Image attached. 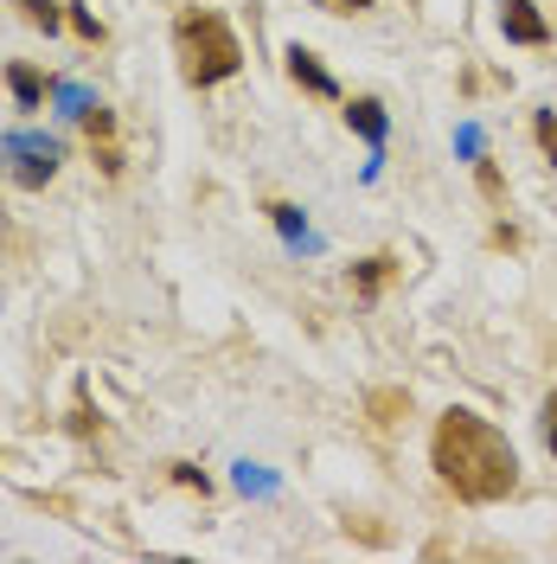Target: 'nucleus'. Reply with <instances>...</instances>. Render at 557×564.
<instances>
[{
    "label": "nucleus",
    "instance_id": "2",
    "mask_svg": "<svg viewBox=\"0 0 557 564\" xmlns=\"http://www.w3.org/2000/svg\"><path fill=\"white\" fill-rule=\"evenodd\" d=\"M174 58H179V77H186L193 90H211V84H225V77L244 70V45H238V33H231L225 13L186 7L174 20Z\"/></svg>",
    "mask_w": 557,
    "mask_h": 564
},
{
    "label": "nucleus",
    "instance_id": "16",
    "mask_svg": "<svg viewBox=\"0 0 557 564\" xmlns=\"http://www.w3.org/2000/svg\"><path fill=\"white\" fill-rule=\"evenodd\" d=\"M174 481H179V488H199V494H211V475H206V468H193V462H174Z\"/></svg>",
    "mask_w": 557,
    "mask_h": 564
},
{
    "label": "nucleus",
    "instance_id": "17",
    "mask_svg": "<svg viewBox=\"0 0 557 564\" xmlns=\"http://www.w3.org/2000/svg\"><path fill=\"white\" fill-rule=\"evenodd\" d=\"M538 423H545V449L557 456V386L545 391V411H538Z\"/></svg>",
    "mask_w": 557,
    "mask_h": 564
},
{
    "label": "nucleus",
    "instance_id": "20",
    "mask_svg": "<svg viewBox=\"0 0 557 564\" xmlns=\"http://www.w3.org/2000/svg\"><path fill=\"white\" fill-rule=\"evenodd\" d=\"M334 13H365V7H379V0H327Z\"/></svg>",
    "mask_w": 557,
    "mask_h": 564
},
{
    "label": "nucleus",
    "instance_id": "6",
    "mask_svg": "<svg viewBox=\"0 0 557 564\" xmlns=\"http://www.w3.org/2000/svg\"><path fill=\"white\" fill-rule=\"evenodd\" d=\"M397 270H404V257H397V250H372L365 263H352V295H359V302H379L384 289L397 282Z\"/></svg>",
    "mask_w": 557,
    "mask_h": 564
},
{
    "label": "nucleus",
    "instance_id": "8",
    "mask_svg": "<svg viewBox=\"0 0 557 564\" xmlns=\"http://www.w3.org/2000/svg\"><path fill=\"white\" fill-rule=\"evenodd\" d=\"M84 129H90V148H97V167L116 180V174H122V148H116V109L90 104V109H84Z\"/></svg>",
    "mask_w": 557,
    "mask_h": 564
},
{
    "label": "nucleus",
    "instance_id": "11",
    "mask_svg": "<svg viewBox=\"0 0 557 564\" xmlns=\"http://www.w3.org/2000/svg\"><path fill=\"white\" fill-rule=\"evenodd\" d=\"M13 7H20V20L39 26V33H58L65 26V0H13Z\"/></svg>",
    "mask_w": 557,
    "mask_h": 564
},
{
    "label": "nucleus",
    "instance_id": "19",
    "mask_svg": "<svg viewBox=\"0 0 557 564\" xmlns=\"http://www.w3.org/2000/svg\"><path fill=\"white\" fill-rule=\"evenodd\" d=\"M238 488L244 494H270V475H250V462H244V468H238Z\"/></svg>",
    "mask_w": 557,
    "mask_h": 564
},
{
    "label": "nucleus",
    "instance_id": "13",
    "mask_svg": "<svg viewBox=\"0 0 557 564\" xmlns=\"http://www.w3.org/2000/svg\"><path fill=\"white\" fill-rule=\"evenodd\" d=\"M532 141H538V154L557 167V109H532Z\"/></svg>",
    "mask_w": 557,
    "mask_h": 564
},
{
    "label": "nucleus",
    "instance_id": "4",
    "mask_svg": "<svg viewBox=\"0 0 557 564\" xmlns=\"http://www.w3.org/2000/svg\"><path fill=\"white\" fill-rule=\"evenodd\" d=\"M493 7H500V33L513 45H551V20L532 0H493Z\"/></svg>",
    "mask_w": 557,
    "mask_h": 564
},
{
    "label": "nucleus",
    "instance_id": "5",
    "mask_svg": "<svg viewBox=\"0 0 557 564\" xmlns=\"http://www.w3.org/2000/svg\"><path fill=\"white\" fill-rule=\"evenodd\" d=\"M282 65H288V77H295L308 97H320V104H340V84H334V70L320 65L308 45H288V52H282Z\"/></svg>",
    "mask_w": 557,
    "mask_h": 564
},
{
    "label": "nucleus",
    "instance_id": "15",
    "mask_svg": "<svg viewBox=\"0 0 557 564\" xmlns=\"http://www.w3.org/2000/svg\"><path fill=\"white\" fill-rule=\"evenodd\" d=\"M52 97H58V104H65V116H84V109L97 104V97H84V90H77V84H52Z\"/></svg>",
    "mask_w": 557,
    "mask_h": 564
},
{
    "label": "nucleus",
    "instance_id": "10",
    "mask_svg": "<svg viewBox=\"0 0 557 564\" xmlns=\"http://www.w3.org/2000/svg\"><path fill=\"white\" fill-rule=\"evenodd\" d=\"M263 212H270V225H276V231H282V238H288L295 250L314 245V238H308V218H302V206H288V199H270Z\"/></svg>",
    "mask_w": 557,
    "mask_h": 564
},
{
    "label": "nucleus",
    "instance_id": "1",
    "mask_svg": "<svg viewBox=\"0 0 557 564\" xmlns=\"http://www.w3.org/2000/svg\"><path fill=\"white\" fill-rule=\"evenodd\" d=\"M429 468L468 507H493V500L520 494V449H513V436L493 417L468 411V404H449L436 417V430H429Z\"/></svg>",
    "mask_w": 557,
    "mask_h": 564
},
{
    "label": "nucleus",
    "instance_id": "12",
    "mask_svg": "<svg viewBox=\"0 0 557 564\" xmlns=\"http://www.w3.org/2000/svg\"><path fill=\"white\" fill-rule=\"evenodd\" d=\"M65 26L84 39V45H103V39H109V26L90 13V7H84V0H65Z\"/></svg>",
    "mask_w": 557,
    "mask_h": 564
},
{
    "label": "nucleus",
    "instance_id": "14",
    "mask_svg": "<svg viewBox=\"0 0 557 564\" xmlns=\"http://www.w3.org/2000/svg\"><path fill=\"white\" fill-rule=\"evenodd\" d=\"M474 180H481V193H488L493 206L506 199V180H500V167H493V161H474Z\"/></svg>",
    "mask_w": 557,
    "mask_h": 564
},
{
    "label": "nucleus",
    "instance_id": "7",
    "mask_svg": "<svg viewBox=\"0 0 557 564\" xmlns=\"http://www.w3.org/2000/svg\"><path fill=\"white\" fill-rule=\"evenodd\" d=\"M340 116H347V129H352L359 141H365L372 154H384V135H391V116H384V104H379V97H347V109H340Z\"/></svg>",
    "mask_w": 557,
    "mask_h": 564
},
{
    "label": "nucleus",
    "instance_id": "18",
    "mask_svg": "<svg viewBox=\"0 0 557 564\" xmlns=\"http://www.w3.org/2000/svg\"><path fill=\"white\" fill-rule=\"evenodd\" d=\"M488 245H493V250H520V231H513V225H493Z\"/></svg>",
    "mask_w": 557,
    "mask_h": 564
},
{
    "label": "nucleus",
    "instance_id": "3",
    "mask_svg": "<svg viewBox=\"0 0 557 564\" xmlns=\"http://www.w3.org/2000/svg\"><path fill=\"white\" fill-rule=\"evenodd\" d=\"M0 161H7V180H13L20 193H39V186H52V174L65 167V141L20 129V135L0 141Z\"/></svg>",
    "mask_w": 557,
    "mask_h": 564
},
{
    "label": "nucleus",
    "instance_id": "9",
    "mask_svg": "<svg viewBox=\"0 0 557 564\" xmlns=\"http://www.w3.org/2000/svg\"><path fill=\"white\" fill-rule=\"evenodd\" d=\"M7 90H13V104L26 109V116L45 109V77H39V65H26V58H13V65H7Z\"/></svg>",
    "mask_w": 557,
    "mask_h": 564
}]
</instances>
